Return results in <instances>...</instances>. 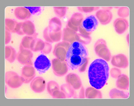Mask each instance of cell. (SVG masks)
Returning <instances> with one entry per match:
<instances>
[{
	"label": "cell",
	"mask_w": 134,
	"mask_h": 106,
	"mask_svg": "<svg viewBox=\"0 0 134 106\" xmlns=\"http://www.w3.org/2000/svg\"><path fill=\"white\" fill-rule=\"evenodd\" d=\"M129 8L126 6L121 7L118 11V14L121 18L128 17L129 16Z\"/></svg>",
	"instance_id": "21"
},
{
	"label": "cell",
	"mask_w": 134,
	"mask_h": 106,
	"mask_svg": "<svg viewBox=\"0 0 134 106\" xmlns=\"http://www.w3.org/2000/svg\"><path fill=\"white\" fill-rule=\"evenodd\" d=\"M111 98H127L129 96V94L124 92L120 91L116 89L111 90L110 93Z\"/></svg>",
	"instance_id": "19"
},
{
	"label": "cell",
	"mask_w": 134,
	"mask_h": 106,
	"mask_svg": "<svg viewBox=\"0 0 134 106\" xmlns=\"http://www.w3.org/2000/svg\"><path fill=\"white\" fill-rule=\"evenodd\" d=\"M30 87L32 90L34 92L39 93L44 90L45 84L42 78L37 77L31 81L30 84Z\"/></svg>",
	"instance_id": "12"
},
{
	"label": "cell",
	"mask_w": 134,
	"mask_h": 106,
	"mask_svg": "<svg viewBox=\"0 0 134 106\" xmlns=\"http://www.w3.org/2000/svg\"><path fill=\"white\" fill-rule=\"evenodd\" d=\"M28 9L31 14H35L41 11V9L40 7L25 6Z\"/></svg>",
	"instance_id": "23"
},
{
	"label": "cell",
	"mask_w": 134,
	"mask_h": 106,
	"mask_svg": "<svg viewBox=\"0 0 134 106\" xmlns=\"http://www.w3.org/2000/svg\"><path fill=\"white\" fill-rule=\"evenodd\" d=\"M5 81L6 84L13 88H18L23 83L21 76L16 72L11 71L5 73Z\"/></svg>",
	"instance_id": "4"
},
{
	"label": "cell",
	"mask_w": 134,
	"mask_h": 106,
	"mask_svg": "<svg viewBox=\"0 0 134 106\" xmlns=\"http://www.w3.org/2000/svg\"><path fill=\"white\" fill-rule=\"evenodd\" d=\"M11 39V35L10 32L5 30V44H8Z\"/></svg>",
	"instance_id": "24"
},
{
	"label": "cell",
	"mask_w": 134,
	"mask_h": 106,
	"mask_svg": "<svg viewBox=\"0 0 134 106\" xmlns=\"http://www.w3.org/2000/svg\"><path fill=\"white\" fill-rule=\"evenodd\" d=\"M34 64L35 68L41 74L45 73L49 69L51 63L47 56L42 54L37 57Z\"/></svg>",
	"instance_id": "5"
},
{
	"label": "cell",
	"mask_w": 134,
	"mask_h": 106,
	"mask_svg": "<svg viewBox=\"0 0 134 106\" xmlns=\"http://www.w3.org/2000/svg\"><path fill=\"white\" fill-rule=\"evenodd\" d=\"M98 24V21L95 17L94 15H91L83 20L81 26L87 32H91L96 29Z\"/></svg>",
	"instance_id": "7"
},
{
	"label": "cell",
	"mask_w": 134,
	"mask_h": 106,
	"mask_svg": "<svg viewBox=\"0 0 134 106\" xmlns=\"http://www.w3.org/2000/svg\"><path fill=\"white\" fill-rule=\"evenodd\" d=\"M97 55L105 61H109L111 58V54L105 41L102 39H98L96 42L95 47Z\"/></svg>",
	"instance_id": "3"
},
{
	"label": "cell",
	"mask_w": 134,
	"mask_h": 106,
	"mask_svg": "<svg viewBox=\"0 0 134 106\" xmlns=\"http://www.w3.org/2000/svg\"><path fill=\"white\" fill-rule=\"evenodd\" d=\"M16 55L15 50L12 47L5 46V59L9 62L13 63L16 58Z\"/></svg>",
	"instance_id": "16"
},
{
	"label": "cell",
	"mask_w": 134,
	"mask_h": 106,
	"mask_svg": "<svg viewBox=\"0 0 134 106\" xmlns=\"http://www.w3.org/2000/svg\"><path fill=\"white\" fill-rule=\"evenodd\" d=\"M34 35L24 36L20 45L19 48H23L30 50V45L32 41L35 38Z\"/></svg>",
	"instance_id": "17"
},
{
	"label": "cell",
	"mask_w": 134,
	"mask_h": 106,
	"mask_svg": "<svg viewBox=\"0 0 134 106\" xmlns=\"http://www.w3.org/2000/svg\"><path fill=\"white\" fill-rule=\"evenodd\" d=\"M117 78L116 82L117 87L121 89H128L129 85L128 77L126 75L123 74H121Z\"/></svg>",
	"instance_id": "15"
},
{
	"label": "cell",
	"mask_w": 134,
	"mask_h": 106,
	"mask_svg": "<svg viewBox=\"0 0 134 106\" xmlns=\"http://www.w3.org/2000/svg\"><path fill=\"white\" fill-rule=\"evenodd\" d=\"M96 16L102 25H106L109 23L113 18V14L109 10L104 9H100L96 13Z\"/></svg>",
	"instance_id": "9"
},
{
	"label": "cell",
	"mask_w": 134,
	"mask_h": 106,
	"mask_svg": "<svg viewBox=\"0 0 134 106\" xmlns=\"http://www.w3.org/2000/svg\"><path fill=\"white\" fill-rule=\"evenodd\" d=\"M33 54L31 50L23 48H19L17 54L16 58L18 62L24 65H33Z\"/></svg>",
	"instance_id": "6"
},
{
	"label": "cell",
	"mask_w": 134,
	"mask_h": 106,
	"mask_svg": "<svg viewBox=\"0 0 134 106\" xmlns=\"http://www.w3.org/2000/svg\"><path fill=\"white\" fill-rule=\"evenodd\" d=\"M129 34H128L127 36V40L128 43L129 44Z\"/></svg>",
	"instance_id": "25"
},
{
	"label": "cell",
	"mask_w": 134,
	"mask_h": 106,
	"mask_svg": "<svg viewBox=\"0 0 134 106\" xmlns=\"http://www.w3.org/2000/svg\"><path fill=\"white\" fill-rule=\"evenodd\" d=\"M111 63L116 67L125 68L129 65V62L127 57L124 54H120L113 56L111 58Z\"/></svg>",
	"instance_id": "10"
},
{
	"label": "cell",
	"mask_w": 134,
	"mask_h": 106,
	"mask_svg": "<svg viewBox=\"0 0 134 106\" xmlns=\"http://www.w3.org/2000/svg\"><path fill=\"white\" fill-rule=\"evenodd\" d=\"M42 44V42L40 40L35 38L31 43L30 50L34 52L39 51L41 49Z\"/></svg>",
	"instance_id": "20"
},
{
	"label": "cell",
	"mask_w": 134,
	"mask_h": 106,
	"mask_svg": "<svg viewBox=\"0 0 134 106\" xmlns=\"http://www.w3.org/2000/svg\"><path fill=\"white\" fill-rule=\"evenodd\" d=\"M14 14L18 19L26 20L29 19L31 14L29 10L25 7H18L14 10Z\"/></svg>",
	"instance_id": "13"
},
{
	"label": "cell",
	"mask_w": 134,
	"mask_h": 106,
	"mask_svg": "<svg viewBox=\"0 0 134 106\" xmlns=\"http://www.w3.org/2000/svg\"><path fill=\"white\" fill-rule=\"evenodd\" d=\"M35 75V70L31 65H24L22 68L21 77L23 83L28 84L34 78Z\"/></svg>",
	"instance_id": "8"
},
{
	"label": "cell",
	"mask_w": 134,
	"mask_h": 106,
	"mask_svg": "<svg viewBox=\"0 0 134 106\" xmlns=\"http://www.w3.org/2000/svg\"><path fill=\"white\" fill-rule=\"evenodd\" d=\"M109 67L106 61L100 58L94 60L90 65L88 75L91 86L100 89L105 84L108 78Z\"/></svg>",
	"instance_id": "1"
},
{
	"label": "cell",
	"mask_w": 134,
	"mask_h": 106,
	"mask_svg": "<svg viewBox=\"0 0 134 106\" xmlns=\"http://www.w3.org/2000/svg\"><path fill=\"white\" fill-rule=\"evenodd\" d=\"M18 23L14 20L8 18L5 19V30L10 32L15 33V28Z\"/></svg>",
	"instance_id": "18"
},
{
	"label": "cell",
	"mask_w": 134,
	"mask_h": 106,
	"mask_svg": "<svg viewBox=\"0 0 134 106\" xmlns=\"http://www.w3.org/2000/svg\"><path fill=\"white\" fill-rule=\"evenodd\" d=\"M111 76L114 78H117L121 74V70L117 68H112L110 71Z\"/></svg>",
	"instance_id": "22"
},
{
	"label": "cell",
	"mask_w": 134,
	"mask_h": 106,
	"mask_svg": "<svg viewBox=\"0 0 134 106\" xmlns=\"http://www.w3.org/2000/svg\"><path fill=\"white\" fill-rule=\"evenodd\" d=\"M22 31L23 35L31 36L34 35L35 32L34 24L31 21L27 20L22 22Z\"/></svg>",
	"instance_id": "14"
},
{
	"label": "cell",
	"mask_w": 134,
	"mask_h": 106,
	"mask_svg": "<svg viewBox=\"0 0 134 106\" xmlns=\"http://www.w3.org/2000/svg\"><path fill=\"white\" fill-rule=\"evenodd\" d=\"M113 26L116 32L119 34H121L128 29L129 24L127 20L125 19L118 18L114 21Z\"/></svg>",
	"instance_id": "11"
},
{
	"label": "cell",
	"mask_w": 134,
	"mask_h": 106,
	"mask_svg": "<svg viewBox=\"0 0 134 106\" xmlns=\"http://www.w3.org/2000/svg\"><path fill=\"white\" fill-rule=\"evenodd\" d=\"M87 57L78 54L67 51L66 60L69 69H76L84 64L87 61Z\"/></svg>",
	"instance_id": "2"
}]
</instances>
